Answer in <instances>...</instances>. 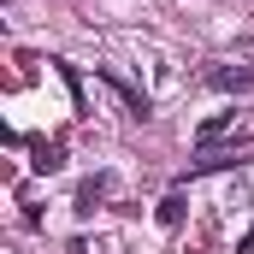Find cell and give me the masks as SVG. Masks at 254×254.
Listing matches in <instances>:
<instances>
[{"label": "cell", "mask_w": 254, "mask_h": 254, "mask_svg": "<svg viewBox=\"0 0 254 254\" xmlns=\"http://www.w3.org/2000/svg\"><path fill=\"white\" fill-rule=\"evenodd\" d=\"M219 142L249 148V142H254V113H219V119H201V130H195V154H219Z\"/></svg>", "instance_id": "obj_1"}, {"label": "cell", "mask_w": 254, "mask_h": 254, "mask_svg": "<svg viewBox=\"0 0 254 254\" xmlns=\"http://www.w3.org/2000/svg\"><path fill=\"white\" fill-rule=\"evenodd\" d=\"M95 77L119 89V101H125V107H130V119H148V95H136V89H130V83H125V77H119V71H113V65H95Z\"/></svg>", "instance_id": "obj_2"}, {"label": "cell", "mask_w": 254, "mask_h": 254, "mask_svg": "<svg viewBox=\"0 0 254 254\" xmlns=\"http://www.w3.org/2000/svg\"><path fill=\"white\" fill-rule=\"evenodd\" d=\"M207 83H213V89H225V95L254 89V65H213V71H207Z\"/></svg>", "instance_id": "obj_3"}, {"label": "cell", "mask_w": 254, "mask_h": 254, "mask_svg": "<svg viewBox=\"0 0 254 254\" xmlns=\"http://www.w3.org/2000/svg\"><path fill=\"white\" fill-rule=\"evenodd\" d=\"M30 154H36V160H30L36 172H60V166H65V136H36Z\"/></svg>", "instance_id": "obj_4"}, {"label": "cell", "mask_w": 254, "mask_h": 254, "mask_svg": "<svg viewBox=\"0 0 254 254\" xmlns=\"http://www.w3.org/2000/svg\"><path fill=\"white\" fill-rule=\"evenodd\" d=\"M107 195H113V172H95V178H89V184L77 190V213H95V207H101Z\"/></svg>", "instance_id": "obj_5"}, {"label": "cell", "mask_w": 254, "mask_h": 254, "mask_svg": "<svg viewBox=\"0 0 254 254\" xmlns=\"http://www.w3.org/2000/svg\"><path fill=\"white\" fill-rule=\"evenodd\" d=\"M184 213H190V207H184V190H172L166 201H160V225H166V231H178V225H184Z\"/></svg>", "instance_id": "obj_6"}, {"label": "cell", "mask_w": 254, "mask_h": 254, "mask_svg": "<svg viewBox=\"0 0 254 254\" xmlns=\"http://www.w3.org/2000/svg\"><path fill=\"white\" fill-rule=\"evenodd\" d=\"M243 254H254V231H249V237H243Z\"/></svg>", "instance_id": "obj_7"}, {"label": "cell", "mask_w": 254, "mask_h": 254, "mask_svg": "<svg viewBox=\"0 0 254 254\" xmlns=\"http://www.w3.org/2000/svg\"><path fill=\"white\" fill-rule=\"evenodd\" d=\"M71 254H89V243H71Z\"/></svg>", "instance_id": "obj_8"}]
</instances>
